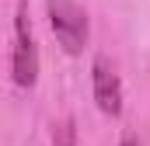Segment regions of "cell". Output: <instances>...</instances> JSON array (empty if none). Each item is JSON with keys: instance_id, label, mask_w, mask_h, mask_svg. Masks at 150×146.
Masks as SVG:
<instances>
[{"instance_id": "1", "label": "cell", "mask_w": 150, "mask_h": 146, "mask_svg": "<svg viewBox=\"0 0 150 146\" xmlns=\"http://www.w3.org/2000/svg\"><path fill=\"white\" fill-rule=\"evenodd\" d=\"M45 11H49V25H52V35L59 38V45L70 56L84 52V45L91 38L87 11L77 0H45Z\"/></svg>"}, {"instance_id": "2", "label": "cell", "mask_w": 150, "mask_h": 146, "mask_svg": "<svg viewBox=\"0 0 150 146\" xmlns=\"http://www.w3.org/2000/svg\"><path fill=\"white\" fill-rule=\"evenodd\" d=\"M38 80V45L35 32L28 21V0H18V18H14V84L18 87H35Z\"/></svg>"}, {"instance_id": "3", "label": "cell", "mask_w": 150, "mask_h": 146, "mask_svg": "<svg viewBox=\"0 0 150 146\" xmlns=\"http://www.w3.org/2000/svg\"><path fill=\"white\" fill-rule=\"evenodd\" d=\"M91 77H94V101H98V108L115 118V115L122 111V84H119L115 66L105 56H98L94 66H91Z\"/></svg>"}, {"instance_id": "4", "label": "cell", "mask_w": 150, "mask_h": 146, "mask_svg": "<svg viewBox=\"0 0 150 146\" xmlns=\"http://www.w3.org/2000/svg\"><path fill=\"white\" fill-rule=\"evenodd\" d=\"M52 143L56 146H74L77 143V129H74V118H63L52 132Z\"/></svg>"}, {"instance_id": "5", "label": "cell", "mask_w": 150, "mask_h": 146, "mask_svg": "<svg viewBox=\"0 0 150 146\" xmlns=\"http://www.w3.org/2000/svg\"><path fill=\"white\" fill-rule=\"evenodd\" d=\"M122 146H136V139H133V136H126V139H122Z\"/></svg>"}]
</instances>
